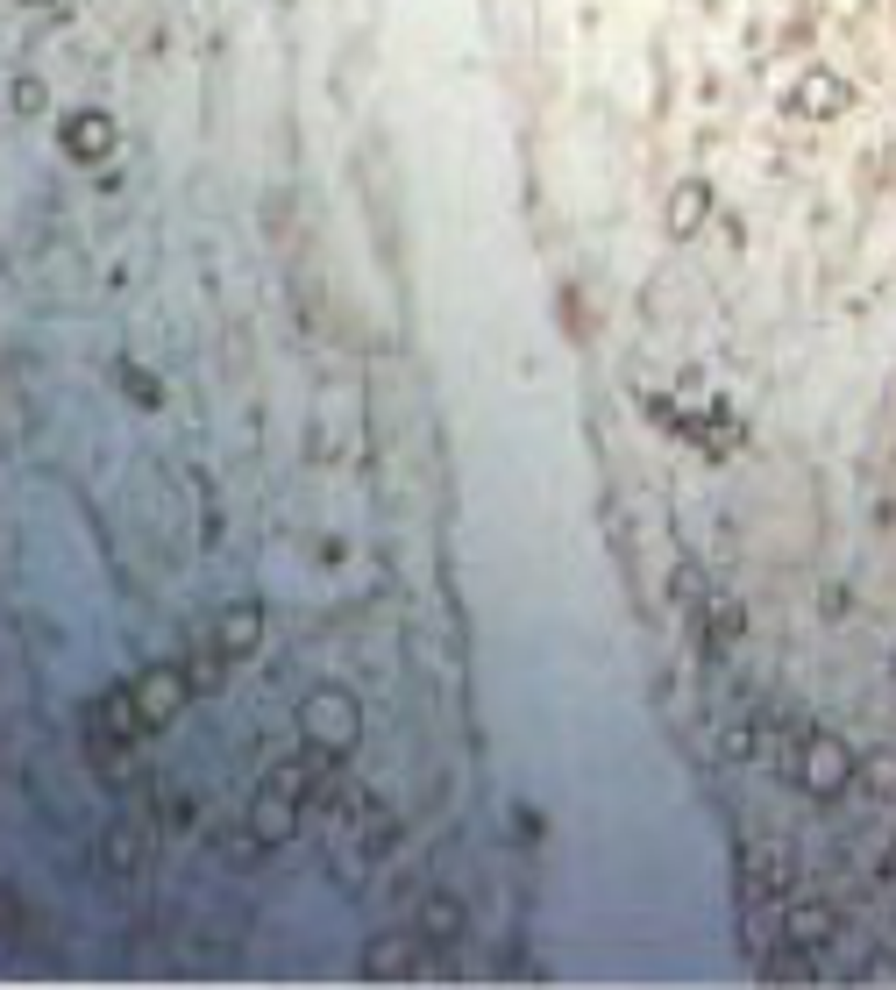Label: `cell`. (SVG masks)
I'll return each instance as SVG.
<instances>
[{"label":"cell","mask_w":896,"mask_h":990,"mask_svg":"<svg viewBox=\"0 0 896 990\" xmlns=\"http://www.w3.org/2000/svg\"><path fill=\"white\" fill-rule=\"evenodd\" d=\"M363 977H413V941H377L370 955H363Z\"/></svg>","instance_id":"obj_5"},{"label":"cell","mask_w":896,"mask_h":990,"mask_svg":"<svg viewBox=\"0 0 896 990\" xmlns=\"http://www.w3.org/2000/svg\"><path fill=\"white\" fill-rule=\"evenodd\" d=\"M789 941H804V948L832 941V912L826 905H797V912H789Z\"/></svg>","instance_id":"obj_7"},{"label":"cell","mask_w":896,"mask_h":990,"mask_svg":"<svg viewBox=\"0 0 896 990\" xmlns=\"http://www.w3.org/2000/svg\"><path fill=\"white\" fill-rule=\"evenodd\" d=\"M135 706H143L150 727H164V719L186 706V670H150V678L135 684Z\"/></svg>","instance_id":"obj_3"},{"label":"cell","mask_w":896,"mask_h":990,"mask_svg":"<svg viewBox=\"0 0 896 990\" xmlns=\"http://www.w3.org/2000/svg\"><path fill=\"white\" fill-rule=\"evenodd\" d=\"M108 862H114V869H135V862H143V834H135V827L108 834Z\"/></svg>","instance_id":"obj_9"},{"label":"cell","mask_w":896,"mask_h":990,"mask_svg":"<svg viewBox=\"0 0 896 990\" xmlns=\"http://www.w3.org/2000/svg\"><path fill=\"white\" fill-rule=\"evenodd\" d=\"M292 805H299V777H278V784L256 799V842H285V834H292Z\"/></svg>","instance_id":"obj_4"},{"label":"cell","mask_w":896,"mask_h":990,"mask_svg":"<svg viewBox=\"0 0 896 990\" xmlns=\"http://www.w3.org/2000/svg\"><path fill=\"white\" fill-rule=\"evenodd\" d=\"M250 641H256V606H235V613L221 620V656H242Z\"/></svg>","instance_id":"obj_8"},{"label":"cell","mask_w":896,"mask_h":990,"mask_svg":"<svg viewBox=\"0 0 896 990\" xmlns=\"http://www.w3.org/2000/svg\"><path fill=\"white\" fill-rule=\"evenodd\" d=\"M420 934H428V941H455V934H463V905H455V898H428Z\"/></svg>","instance_id":"obj_6"},{"label":"cell","mask_w":896,"mask_h":990,"mask_svg":"<svg viewBox=\"0 0 896 990\" xmlns=\"http://www.w3.org/2000/svg\"><path fill=\"white\" fill-rule=\"evenodd\" d=\"M307 734H313V741H321V748H335V756H342V748L356 741V706H349L342 692H321V698H307Z\"/></svg>","instance_id":"obj_1"},{"label":"cell","mask_w":896,"mask_h":990,"mask_svg":"<svg viewBox=\"0 0 896 990\" xmlns=\"http://www.w3.org/2000/svg\"><path fill=\"white\" fill-rule=\"evenodd\" d=\"M869 784L875 791H896V762H869Z\"/></svg>","instance_id":"obj_10"},{"label":"cell","mask_w":896,"mask_h":990,"mask_svg":"<svg viewBox=\"0 0 896 990\" xmlns=\"http://www.w3.org/2000/svg\"><path fill=\"white\" fill-rule=\"evenodd\" d=\"M847 777H854V756H847L840 741H826V734H818V741L804 748V791H818V799H832V791H840Z\"/></svg>","instance_id":"obj_2"}]
</instances>
